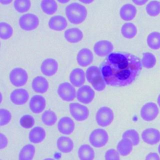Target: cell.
Segmentation results:
<instances>
[{
    "instance_id": "cell-22",
    "label": "cell",
    "mask_w": 160,
    "mask_h": 160,
    "mask_svg": "<svg viewBox=\"0 0 160 160\" xmlns=\"http://www.w3.org/2000/svg\"><path fill=\"white\" fill-rule=\"evenodd\" d=\"M56 146L58 150L62 153H69L74 148V142L69 137L62 136L58 138Z\"/></svg>"
},
{
    "instance_id": "cell-14",
    "label": "cell",
    "mask_w": 160,
    "mask_h": 160,
    "mask_svg": "<svg viewBox=\"0 0 160 160\" xmlns=\"http://www.w3.org/2000/svg\"><path fill=\"white\" fill-rule=\"evenodd\" d=\"M141 138L148 144H156L160 141V131L152 128L145 129L141 133Z\"/></svg>"
},
{
    "instance_id": "cell-16",
    "label": "cell",
    "mask_w": 160,
    "mask_h": 160,
    "mask_svg": "<svg viewBox=\"0 0 160 160\" xmlns=\"http://www.w3.org/2000/svg\"><path fill=\"white\" fill-rule=\"evenodd\" d=\"M46 106V99L41 95H34L29 101V108L31 112L34 114H39L42 112L45 109Z\"/></svg>"
},
{
    "instance_id": "cell-12",
    "label": "cell",
    "mask_w": 160,
    "mask_h": 160,
    "mask_svg": "<svg viewBox=\"0 0 160 160\" xmlns=\"http://www.w3.org/2000/svg\"><path fill=\"white\" fill-rule=\"evenodd\" d=\"M94 96V89L88 85H83L80 87L76 93L77 99L82 104H89L92 101Z\"/></svg>"
},
{
    "instance_id": "cell-44",
    "label": "cell",
    "mask_w": 160,
    "mask_h": 160,
    "mask_svg": "<svg viewBox=\"0 0 160 160\" xmlns=\"http://www.w3.org/2000/svg\"><path fill=\"white\" fill-rule=\"evenodd\" d=\"M0 2L4 5H8L12 2V1L11 0H8V1H0Z\"/></svg>"
},
{
    "instance_id": "cell-39",
    "label": "cell",
    "mask_w": 160,
    "mask_h": 160,
    "mask_svg": "<svg viewBox=\"0 0 160 160\" xmlns=\"http://www.w3.org/2000/svg\"><path fill=\"white\" fill-rule=\"evenodd\" d=\"M12 115L11 112L6 109L1 108L0 109V126L7 125L11 120Z\"/></svg>"
},
{
    "instance_id": "cell-5",
    "label": "cell",
    "mask_w": 160,
    "mask_h": 160,
    "mask_svg": "<svg viewBox=\"0 0 160 160\" xmlns=\"http://www.w3.org/2000/svg\"><path fill=\"white\" fill-rule=\"evenodd\" d=\"M114 112L108 106H102L98 109L96 114V121L101 127L109 126L114 120Z\"/></svg>"
},
{
    "instance_id": "cell-34",
    "label": "cell",
    "mask_w": 160,
    "mask_h": 160,
    "mask_svg": "<svg viewBox=\"0 0 160 160\" xmlns=\"http://www.w3.org/2000/svg\"><path fill=\"white\" fill-rule=\"evenodd\" d=\"M14 9L19 13H24L29 10L31 2L29 0H16L13 1Z\"/></svg>"
},
{
    "instance_id": "cell-1",
    "label": "cell",
    "mask_w": 160,
    "mask_h": 160,
    "mask_svg": "<svg viewBox=\"0 0 160 160\" xmlns=\"http://www.w3.org/2000/svg\"><path fill=\"white\" fill-rule=\"evenodd\" d=\"M142 66L141 61L134 54L114 52L107 56L99 68L107 85L124 87L136 79Z\"/></svg>"
},
{
    "instance_id": "cell-8",
    "label": "cell",
    "mask_w": 160,
    "mask_h": 160,
    "mask_svg": "<svg viewBox=\"0 0 160 160\" xmlns=\"http://www.w3.org/2000/svg\"><path fill=\"white\" fill-rule=\"evenodd\" d=\"M71 116L77 121H84L88 119L89 111L87 106L78 102H72L69 106Z\"/></svg>"
},
{
    "instance_id": "cell-40",
    "label": "cell",
    "mask_w": 160,
    "mask_h": 160,
    "mask_svg": "<svg viewBox=\"0 0 160 160\" xmlns=\"http://www.w3.org/2000/svg\"><path fill=\"white\" fill-rule=\"evenodd\" d=\"M105 160H120V154L117 150L111 148L108 149L104 154Z\"/></svg>"
},
{
    "instance_id": "cell-48",
    "label": "cell",
    "mask_w": 160,
    "mask_h": 160,
    "mask_svg": "<svg viewBox=\"0 0 160 160\" xmlns=\"http://www.w3.org/2000/svg\"><path fill=\"white\" fill-rule=\"evenodd\" d=\"M42 160H55V159H53V158H44Z\"/></svg>"
},
{
    "instance_id": "cell-47",
    "label": "cell",
    "mask_w": 160,
    "mask_h": 160,
    "mask_svg": "<svg viewBox=\"0 0 160 160\" xmlns=\"http://www.w3.org/2000/svg\"><path fill=\"white\" fill-rule=\"evenodd\" d=\"M157 101H158V104L160 108V94H159L158 97V99H157Z\"/></svg>"
},
{
    "instance_id": "cell-17",
    "label": "cell",
    "mask_w": 160,
    "mask_h": 160,
    "mask_svg": "<svg viewBox=\"0 0 160 160\" xmlns=\"http://www.w3.org/2000/svg\"><path fill=\"white\" fill-rule=\"evenodd\" d=\"M29 95L28 91L23 88L13 90L10 94L11 101L16 105H23L29 100Z\"/></svg>"
},
{
    "instance_id": "cell-19",
    "label": "cell",
    "mask_w": 160,
    "mask_h": 160,
    "mask_svg": "<svg viewBox=\"0 0 160 160\" xmlns=\"http://www.w3.org/2000/svg\"><path fill=\"white\" fill-rule=\"evenodd\" d=\"M69 81L71 84L75 87H81L83 86L86 78V73L81 68L73 69L69 74Z\"/></svg>"
},
{
    "instance_id": "cell-50",
    "label": "cell",
    "mask_w": 160,
    "mask_h": 160,
    "mask_svg": "<svg viewBox=\"0 0 160 160\" xmlns=\"http://www.w3.org/2000/svg\"><path fill=\"white\" fill-rule=\"evenodd\" d=\"M1 160H2V159H1Z\"/></svg>"
},
{
    "instance_id": "cell-26",
    "label": "cell",
    "mask_w": 160,
    "mask_h": 160,
    "mask_svg": "<svg viewBox=\"0 0 160 160\" xmlns=\"http://www.w3.org/2000/svg\"><path fill=\"white\" fill-rule=\"evenodd\" d=\"M132 142L130 139L126 138H122L116 146V150L122 156H128L132 152Z\"/></svg>"
},
{
    "instance_id": "cell-21",
    "label": "cell",
    "mask_w": 160,
    "mask_h": 160,
    "mask_svg": "<svg viewBox=\"0 0 160 160\" xmlns=\"http://www.w3.org/2000/svg\"><path fill=\"white\" fill-rule=\"evenodd\" d=\"M46 136V132L42 127L35 126L30 130L28 138L31 142L38 144L42 142L45 139Z\"/></svg>"
},
{
    "instance_id": "cell-30",
    "label": "cell",
    "mask_w": 160,
    "mask_h": 160,
    "mask_svg": "<svg viewBox=\"0 0 160 160\" xmlns=\"http://www.w3.org/2000/svg\"><path fill=\"white\" fill-rule=\"evenodd\" d=\"M41 8L44 13L52 15L57 11L58 4L54 0H42L41 1Z\"/></svg>"
},
{
    "instance_id": "cell-10",
    "label": "cell",
    "mask_w": 160,
    "mask_h": 160,
    "mask_svg": "<svg viewBox=\"0 0 160 160\" xmlns=\"http://www.w3.org/2000/svg\"><path fill=\"white\" fill-rule=\"evenodd\" d=\"M159 114V109L156 103L148 102L144 104L141 109L140 115L145 121H152L156 118Z\"/></svg>"
},
{
    "instance_id": "cell-46",
    "label": "cell",
    "mask_w": 160,
    "mask_h": 160,
    "mask_svg": "<svg viewBox=\"0 0 160 160\" xmlns=\"http://www.w3.org/2000/svg\"><path fill=\"white\" fill-rule=\"evenodd\" d=\"M58 2H59V3H61V4H66V3L69 2V1H68V0H67V1H65V0H58Z\"/></svg>"
},
{
    "instance_id": "cell-35",
    "label": "cell",
    "mask_w": 160,
    "mask_h": 160,
    "mask_svg": "<svg viewBox=\"0 0 160 160\" xmlns=\"http://www.w3.org/2000/svg\"><path fill=\"white\" fill-rule=\"evenodd\" d=\"M13 34L12 26L4 21L0 22V38L2 39H9Z\"/></svg>"
},
{
    "instance_id": "cell-15",
    "label": "cell",
    "mask_w": 160,
    "mask_h": 160,
    "mask_svg": "<svg viewBox=\"0 0 160 160\" xmlns=\"http://www.w3.org/2000/svg\"><path fill=\"white\" fill-rule=\"evenodd\" d=\"M57 127L60 133L64 135H69L73 132L75 129V124L70 117L64 116L58 121Z\"/></svg>"
},
{
    "instance_id": "cell-37",
    "label": "cell",
    "mask_w": 160,
    "mask_h": 160,
    "mask_svg": "<svg viewBox=\"0 0 160 160\" xmlns=\"http://www.w3.org/2000/svg\"><path fill=\"white\" fill-rule=\"evenodd\" d=\"M122 138H126L131 141L133 146H137L140 141V138L138 131L134 129H129L125 131L122 134Z\"/></svg>"
},
{
    "instance_id": "cell-2",
    "label": "cell",
    "mask_w": 160,
    "mask_h": 160,
    "mask_svg": "<svg viewBox=\"0 0 160 160\" xmlns=\"http://www.w3.org/2000/svg\"><path fill=\"white\" fill-rule=\"evenodd\" d=\"M65 14L71 23L78 24L85 21L87 18L88 11L83 4L74 2L67 5Z\"/></svg>"
},
{
    "instance_id": "cell-32",
    "label": "cell",
    "mask_w": 160,
    "mask_h": 160,
    "mask_svg": "<svg viewBox=\"0 0 160 160\" xmlns=\"http://www.w3.org/2000/svg\"><path fill=\"white\" fill-rule=\"evenodd\" d=\"M41 120L44 124L47 126H52L55 124L58 120L56 113L50 109L46 110L41 115Z\"/></svg>"
},
{
    "instance_id": "cell-9",
    "label": "cell",
    "mask_w": 160,
    "mask_h": 160,
    "mask_svg": "<svg viewBox=\"0 0 160 160\" xmlns=\"http://www.w3.org/2000/svg\"><path fill=\"white\" fill-rule=\"evenodd\" d=\"M57 92L62 100L67 102L74 100L77 93L74 86L68 82L61 83L58 87Z\"/></svg>"
},
{
    "instance_id": "cell-43",
    "label": "cell",
    "mask_w": 160,
    "mask_h": 160,
    "mask_svg": "<svg viewBox=\"0 0 160 160\" xmlns=\"http://www.w3.org/2000/svg\"><path fill=\"white\" fill-rule=\"evenodd\" d=\"M148 2L147 0H134L132 1V2L136 5L138 6H142Z\"/></svg>"
},
{
    "instance_id": "cell-31",
    "label": "cell",
    "mask_w": 160,
    "mask_h": 160,
    "mask_svg": "<svg viewBox=\"0 0 160 160\" xmlns=\"http://www.w3.org/2000/svg\"><path fill=\"white\" fill-rule=\"evenodd\" d=\"M148 46L152 49L160 48V32L153 31L149 33L146 39Z\"/></svg>"
},
{
    "instance_id": "cell-27",
    "label": "cell",
    "mask_w": 160,
    "mask_h": 160,
    "mask_svg": "<svg viewBox=\"0 0 160 160\" xmlns=\"http://www.w3.org/2000/svg\"><path fill=\"white\" fill-rule=\"evenodd\" d=\"M78 156L79 160H94L95 152L90 145L84 144L78 148Z\"/></svg>"
},
{
    "instance_id": "cell-24",
    "label": "cell",
    "mask_w": 160,
    "mask_h": 160,
    "mask_svg": "<svg viewBox=\"0 0 160 160\" xmlns=\"http://www.w3.org/2000/svg\"><path fill=\"white\" fill-rule=\"evenodd\" d=\"M31 86L35 92L43 94L46 92L49 89V82L44 76H38L32 79Z\"/></svg>"
},
{
    "instance_id": "cell-49",
    "label": "cell",
    "mask_w": 160,
    "mask_h": 160,
    "mask_svg": "<svg viewBox=\"0 0 160 160\" xmlns=\"http://www.w3.org/2000/svg\"><path fill=\"white\" fill-rule=\"evenodd\" d=\"M158 152H159V155H160V144H159V146H158Z\"/></svg>"
},
{
    "instance_id": "cell-6",
    "label": "cell",
    "mask_w": 160,
    "mask_h": 160,
    "mask_svg": "<svg viewBox=\"0 0 160 160\" xmlns=\"http://www.w3.org/2000/svg\"><path fill=\"white\" fill-rule=\"evenodd\" d=\"M9 79L13 86L16 87H21L24 86L27 83L28 74L24 69L16 67L10 71Z\"/></svg>"
},
{
    "instance_id": "cell-38",
    "label": "cell",
    "mask_w": 160,
    "mask_h": 160,
    "mask_svg": "<svg viewBox=\"0 0 160 160\" xmlns=\"http://www.w3.org/2000/svg\"><path fill=\"white\" fill-rule=\"evenodd\" d=\"M34 119L30 114H24L19 119L20 126L25 129H29L34 125Z\"/></svg>"
},
{
    "instance_id": "cell-23",
    "label": "cell",
    "mask_w": 160,
    "mask_h": 160,
    "mask_svg": "<svg viewBox=\"0 0 160 160\" xmlns=\"http://www.w3.org/2000/svg\"><path fill=\"white\" fill-rule=\"evenodd\" d=\"M64 37L68 42L78 43L82 39L83 32L78 28H71L65 31Z\"/></svg>"
},
{
    "instance_id": "cell-13",
    "label": "cell",
    "mask_w": 160,
    "mask_h": 160,
    "mask_svg": "<svg viewBox=\"0 0 160 160\" xmlns=\"http://www.w3.org/2000/svg\"><path fill=\"white\" fill-rule=\"evenodd\" d=\"M58 62L53 58H46L41 63V72L48 77H51L56 74L58 70Z\"/></svg>"
},
{
    "instance_id": "cell-33",
    "label": "cell",
    "mask_w": 160,
    "mask_h": 160,
    "mask_svg": "<svg viewBox=\"0 0 160 160\" xmlns=\"http://www.w3.org/2000/svg\"><path fill=\"white\" fill-rule=\"evenodd\" d=\"M156 62V58L155 56L149 52L143 53L141 59L142 66L146 69H151L153 68Z\"/></svg>"
},
{
    "instance_id": "cell-11",
    "label": "cell",
    "mask_w": 160,
    "mask_h": 160,
    "mask_svg": "<svg viewBox=\"0 0 160 160\" xmlns=\"http://www.w3.org/2000/svg\"><path fill=\"white\" fill-rule=\"evenodd\" d=\"M114 49L113 44L108 40H100L97 41L93 46L94 53L99 57L108 56Z\"/></svg>"
},
{
    "instance_id": "cell-41",
    "label": "cell",
    "mask_w": 160,
    "mask_h": 160,
    "mask_svg": "<svg viewBox=\"0 0 160 160\" xmlns=\"http://www.w3.org/2000/svg\"><path fill=\"white\" fill-rule=\"evenodd\" d=\"M8 141L6 136L2 133L0 134V149H3L8 146Z\"/></svg>"
},
{
    "instance_id": "cell-45",
    "label": "cell",
    "mask_w": 160,
    "mask_h": 160,
    "mask_svg": "<svg viewBox=\"0 0 160 160\" xmlns=\"http://www.w3.org/2000/svg\"><path fill=\"white\" fill-rule=\"evenodd\" d=\"M80 1V2L83 3V4H91V3L94 2V1H91V0H85V1L81 0V1Z\"/></svg>"
},
{
    "instance_id": "cell-28",
    "label": "cell",
    "mask_w": 160,
    "mask_h": 160,
    "mask_svg": "<svg viewBox=\"0 0 160 160\" xmlns=\"http://www.w3.org/2000/svg\"><path fill=\"white\" fill-rule=\"evenodd\" d=\"M36 153V148L34 145L27 144L20 150L18 155V160H32Z\"/></svg>"
},
{
    "instance_id": "cell-4",
    "label": "cell",
    "mask_w": 160,
    "mask_h": 160,
    "mask_svg": "<svg viewBox=\"0 0 160 160\" xmlns=\"http://www.w3.org/2000/svg\"><path fill=\"white\" fill-rule=\"evenodd\" d=\"M108 132L102 128L94 129L89 136V142L94 148H99L104 146L108 142Z\"/></svg>"
},
{
    "instance_id": "cell-18",
    "label": "cell",
    "mask_w": 160,
    "mask_h": 160,
    "mask_svg": "<svg viewBox=\"0 0 160 160\" xmlns=\"http://www.w3.org/2000/svg\"><path fill=\"white\" fill-rule=\"evenodd\" d=\"M93 59V54L88 48H82L80 49L76 56L77 62L82 67H86L90 65L92 62Z\"/></svg>"
},
{
    "instance_id": "cell-36",
    "label": "cell",
    "mask_w": 160,
    "mask_h": 160,
    "mask_svg": "<svg viewBox=\"0 0 160 160\" xmlns=\"http://www.w3.org/2000/svg\"><path fill=\"white\" fill-rule=\"evenodd\" d=\"M147 14L151 17H155L160 13V1H151L146 6Z\"/></svg>"
},
{
    "instance_id": "cell-20",
    "label": "cell",
    "mask_w": 160,
    "mask_h": 160,
    "mask_svg": "<svg viewBox=\"0 0 160 160\" xmlns=\"http://www.w3.org/2000/svg\"><path fill=\"white\" fill-rule=\"evenodd\" d=\"M67 26L68 22L65 17L59 14L52 16L48 21L49 28L56 31H61L65 29Z\"/></svg>"
},
{
    "instance_id": "cell-42",
    "label": "cell",
    "mask_w": 160,
    "mask_h": 160,
    "mask_svg": "<svg viewBox=\"0 0 160 160\" xmlns=\"http://www.w3.org/2000/svg\"><path fill=\"white\" fill-rule=\"evenodd\" d=\"M144 160H160V157L158 153L151 152L146 156Z\"/></svg>"
},
{
    "instance_id": "cell-25",
    "label": "cell",
    "mask_w": 160,
    "mask_h": 160,
    "mask_svg": "<svg viewBox=\"0 0 160 160\" xmlns=\"http://www.w3.org/2000/svg\"><path fill=\"white\" fill-rule=\"evenodd\" d=\"M136 13V8L130 3L124 4L119 9V16L121 18L126 21L132 20L135 18Z\"/></svg>"
},
{
    "instance_id": "cell-3",
    "label": "cell",
    "mask_w": 160,
    "mask_h": 160,
    "mask_svg": "<svg viewBox=\"0 0 160 160\" xmlns=\"http://www.w3.org/2000/svg\"><path fill=\"white\" fill-rule=\"evenodd\" d=\"M86 78L96 91L100 92L105 89L106 83L99 67L96 66H89L86 71Z\"/></svg>"
},
{
    "instance_id": "cell-7",
    "label": "cell",
    "mask_w": 160,
    "mask_h": 160,
    "mask_svg": "<svg viewBox=\"0 0 160 160\" xmlns=\"http://www.w3.org/2000/svg\"><path fill=\"white\" fill-rule=\"evenodd\" d=\"M39 24L38 17L32 13H26L20 16L19 25L26 31H31L36 29Z\"/></svg>"
},
{
    "instance_id": "cell-29",
    "label": "cell",
    "mask_w": 160,
    "mask_h": 160,
    "mask_svg": "<svg viewBox=\"0 0 160 160\" xmlns=\"http://www.w3.org/2000/svg\"><path fill=\"white\" fill-rule=\"evenodd\" d=\"M121 32L124 38L127 39H132L137 34V27L132 22H126L122 26Z\"/></svg>"
}]
</instances>
